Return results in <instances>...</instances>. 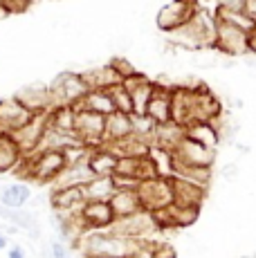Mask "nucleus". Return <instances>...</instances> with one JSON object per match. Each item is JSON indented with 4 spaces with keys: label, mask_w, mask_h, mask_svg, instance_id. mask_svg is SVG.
I'll use <instances>...</instances> for the list:
<instances>
[{
    "label": "nucleus",
    "mask_w": 256,
    "mask_h": 258,
    "mask_svg": "<svg viewBox=\"0 0 256 258\" xmlns=\"http://www.w3.org/2000/svg\"><path fill=\"white\" fill-rule=\"evenodd\" d=\"M169 41L178 47L189 49H203L214 47L216 41V14H209L207 9L200 7L194 16L189 18L182 27L169 32Z\"/></svg>",
    "instance_id": "f257e3e1"
},
{
    "label": "nucleus",
    "mask_w": 256,
    "mask_h": 258,
    "mask_svg": "<svg viewBox=\"0 0 256 258\" xmlns=\"http://www.w3.org/2000/svg\"><path fill=\"white\" fill-rule=\"evenodd\" d=\"M50 92H52V103L54 106H75L79 108L90 92V86L83 79L81 72H58L50 81Z\"/></svg>",
    "instance_id": "f03ea898"
},
{
    "label": "nucleus",
    "mask_w": 256,
    "mask_h": 258,
    "mask_svg": "<svg viewBox=\"0 0 256 258\" xmlns=\"http://www.w3.org/2000/svg\"><path fill=\"white\" fill-rule=\"evenodd\" d=\"M142 207L149 211L164 209V207L173 205V184H171V175H155L149 180H142L137 184Z\"/></svg>",
    "instance_id": "7ed1b4c3"
},
{
    "label": "nucleus",
    "mask_w": 256,
    "mask_h": 258,
    "mask_svg": "<svg viewBox=\"0 0 256 258\" xmlns=\"http://www.w3.org/2000/svg\"><path fill=\"white\" fill-rule=\"evenodd\" d=\"M160 229L155 222V216L153 211L149 209H140L131 216H124V218H117L112 222L110 231L119 236H126V238H151L155 231Z\"/></svg>",
    "instance_id": "20e7f679"
},
{
    "label": "nucleus",
    "mask_w": 256,
    "mask_h": 258,
    "mask_svg": "<svg viewBox=\"0 0 256 258\" xmlns=\"http://www.w3.org/2000/svg\"><path fill=\"white\" fill-rule=\"evenodd\" d=\"M249 32L240 27H234L229 23H223L216 18V41L214 47L218 52L227 54V56H245L249 54V41H247Z\"/></svg>",
    "instance_id": "39448f33"
},
{
    "label": "nucleus",
    "mask_w": 256,
    "mask_h": 258,
    "mask_svg": "<svg viewBox=\"0 0 256 258\" xmlns=\"http://www.w3.org/2000/svg\"><path fill=\"white\" fill-rule=\"evenodd\" d=\"M75 131L83 144H88V146H92V148L101 146V144H106V115L79 106Z\"/></svg>",
    "instance_id": "423d86ee"
},
{
    "label": "nucleus",
    "mask_w": 256,
    "mask_h": 258,
    "mask_svg": "<svg viewBox=\"0 0 256 258\" xmlns=\"http://www.w3.org/2000/svg\"><path fill=\"white\" fill-rule=\"evenodd\" d=\"M198 9H200L198 0H171V3H166L164 7L157 12V18H155L157 29L164 34L173 32V29L182 27Z\"/></svg>",
    "instance_id": "0eeeda50"
},
{
    "label": "nucleus",
    "mask_w": 256,
    "mask_h": 258,
    "mask_svg": "<svg viewBox=\"0 0 256 258\" xmlns=\"http://www.w3.org/2000/svg\"><path fill=\"white\" fill-rule=\"evenodd\" d=\"M79 216H81L88 231L110 229L112 222L117 220V213L112 209L110 200H86L79 209Z\"/></svg>",
    "instance_id": "6e6552de"
},
{
    "label": "nucleus",
    "mask_w": 256,
    "mask_h": 258,
    "mask_svg": "<svg viewBox=\"0 0 256 258\" xmlns=\"http://www.w3.org/2000/svg\"><path fill=\"white\" fill-rule=\"evenodd\" d=\"M175 160L184 162V164H196V166H214L216 162V148H209L205 144L191 140L184 133V137L180 140V144L175 146V151L171 153Z\"/></svg>",
    "instance_id": "1a4fd4ad"
},
{
    "label": "nucleus",
    "mask_w": 256,
    "mask_h": 258,
    "mask_svg": "<svg viewBox=\"0 0 256 258\" xmlns=\"http://www.w3.org/2000/svg\"><path fill=\"white\" fill-rule=\"evenodd\" d=\"M47 112H38V115H34L29 121L25 123L23 128H18L16 133H14V140H16L18 148L23 151V155H27V153H34L41 148V142H43V135H45L47 131Z\"/></svg>",
    "instance_id": "9d476101"
},
{
    "label": "nucleus",
    "mask_w": 256,
    "mask_h": 258,
    "mask_svg": "<svg viewBox=\"0 0 256 258\" xmlns=\"http://www.w3.org/2000/svg\"><path fill=\"white\" fill-rule=\"evenodd\" d=\"M34 117L16 97H9L0 101V135H14L18 128H23Z\"/></svg>",
    "instance_id": "9b49d317"
},
{
    "label": "nucleus",
    "mask_w": 256,
    "mask_h": 258,
    "mask_svg": "<svg viewBox=\"0 0 256 258\" xmlns=\"http://www.w3.org/2000/svg\"><path fill=\"white\" fill-rule=\"evenodd\" d=\"M14 97H16L27 110H32L34 115H38V112H50L54 108L50 83H29V86H23L21 90L14 92Z\"/></svg>",
    "instance_id": "f8f14e48"
},
{
    "label": "nucleus",
    "mask_w": 256,
    "mask_h": 258,
    "mask_svg": "<svg viewBox=\"0 0 256 258\" xmlns=\"http://www.w3.org/2000/svg\"><path fill=\"white\" fill-rule=\"evenodd\" d=\"M47 202H50L52 211H56V213H75L86 202V193H83V186H79V184L52 186Z\"/></svg>",
    "instance_id": "ddd939ff"
},
{
    "label": "nucleus",
    "mask_w": 256,
    "mask_h": 258,
    "mask_svg": "<svg viewBox=\"0 0 256 258\" xmlns=\"http://www.w3.org/2000/svg\"><path fill=\"white\" fill-rule=\"evenodd\" d=\"M124 86L128 88V92H131V97H133L135 112L137 115H144L151 94L155 90V81H151V79L144 77L142 72H135V74H131V77L124 79Z\"/></svg>",
    "instance_id": "4468645a"
},
{
    "label": "nucleus",
    "mask_w": 256,
    "mask_h": 258,
    "mask_svg": "<svg viewBox=\"0 0 256 258\" xmlns=\"http://www.w3.org/2000/svg\"><path fill=\"white\" fill-rule=\"evenodd\" d=\"M171 184H173V202H178V205L203 207L207 186L196 184V182H191V180H184V177H180V175H171Z\"/></svg>",
    "instance_id": "2eb2a0df"
},
{
    "label": "nucleus",
    "mask_w": 256,
    "mask_h": 258,
    "mask_svg": "<svg viewBox=\"0 0 256 258\" xmlns=\"http://www.w3.org/2000/svg\"><path fill=\"white\" fill-rule=\"evenodd\" d=\"M88 164H90L95 175H112L117 171V164H119V153L108 144H101V146L92 148Z\"/></svg>",
    "instance_id": "dca6fc26"
},
{
    "label": "nucleus",
    "mask_w": 256,
    "mask_h": 258,
    "mask_svg": "<svg viewBox=\"0 0 256 258\" xmlns=\"http://www.w3.org/2000/svg\"><path fill=\"white\" fill-rule=\"evenodd\" d=\"M146 115L157 123L171 121V86L166 88L162 83H155V90L146 106Z\"/></svg>",
    "instance_id": "f3484780"
},
{
    "label": "nucleus",
    "mask_w": 256,
    "mask_h": 258,
    "mask_svg": "<svg viewBox=\"0 0 256 258\" xmlns=\"http://www.w3.org/2000/svg\"><path fill=\"white\" fill-rule=\"evenodd\" d=\"M133 135V115L115 110L106 117V144H119Z\"/></svg>",
    "instance_id": "a211bd4d"
},
{
    "label": "nucleus",
    "mask_w": 256,
    "mask_h": 258,
    "mask_svg": "<svg viewBox=\"0 0 256 258\" xmlns=\"http://www.w3.org/2000/svg\"><path fill=\"white\" fill-rule=\"evenodd\" d=\"M110 205H112V209H115L117 218L131 216V213L144 209V207H142V200H140L137 188H117L115 196L110 198Z\"/></svg>",
    "instance_id": "6ab92c4d"
},
{
    "label": "nucleus",
    "mask_w": 256,
    "mask_h": 258,
    "mask_svg": "<svg viewBox=\"0 0 256 258\" xmlns=\"http://www.w3.org/2000/svg\"><path fill=\"white\" fill-rule=\"evenodd\" d=\"M171 175H180L184 180H191L196 184L209 186L211 182V166H196V164H184V162L175 160L171 155Z\"/></svg>",
    "instance_id": "aec40b11"
},
{
    "label": "nucleus",
    "mask_w": 256,
    "mask_h": 258,
    "mask_svg": "<svg viewBox=\"0 0 256 258\" xmlns=\"http://www.w3.org/2000/svg\"><path fill=\"white\" fill-rule=\"evenodd\" d=\"M92 177H95V173H92V168H90L88 162H81V164H68L61 173H58L56 180L52 182V186H70V184L83 186L88 180H92Z\"/></svg>",
    "instance_id": "412c9836"
},
{
    "label": "nucleus",
    "mask_w": 256,
    "mask_h": 258,
    "mask_svg": "<svg viewBox=\"0 0 256 258\" xmlns=\"http://www.w3.org/2000/svg\"><path fill=\"white\" fill-rule=\"evenodd\" d=\"M81 106L88 108V110L101 112V115H106V117L117 110L115 99H112V94H110V88H90V92L86 94Z\"/></svg>",
    "instance_id": "4be33fe9"
},
{
    "label": "nucleus",
    "mask_w": 256,
    "mask_h": 258,
    "mask_svg": "<svg viewBox=\"0 0 256 258\" xmlns=\"http://www.w3.org/2000/svg\"><path fill=\"white\" fill-rule=\"evenodd\" d=\"M81 74H83V79L88 81V86L90 88H112V86H117V83L124 81V79L119 77V72H117L110 63L90 68V70H86Z\"/></svg>",
    "instance_id": "5701e85b"
},
{
    "label": "nucleus",
    "mask_w": 256,
    "mask_h": 258,
    "mask_svg": "<svg viewBox=\"0 0 256 258\" xmlns=\"http://www.w3.org/2000/svg\"><path fill=\"white\" fill-rule=\"evenodd\" d=\"M117 191L115 177L112 175H95L92 180H88L83 184V193L86 200H110Z\"/></svg>",
    "instance_id": "b1692460"
},
{
    "label": "nucleus",
    "mask_w": 256,
    "mask_h": 258,
    "mask_svg": "<svg viewBox=\"0 0 256 258\" xmlns=\"http://www.w3.org/2000/svg\"><path fill=\"white\" fill-rule=\"evenodd\" d=\"M29 200H32V188L27 184H23V182L7 184L0 191V202H3L5 207H12V209H23Z\"/></svg>",
    "instance_id": "393cba45"
},
{
    "label": "nucleus",
    "mask_w": 256,
    "mask_h": 258,
    "mask_svg": "<svg viewBox=\"0 0 256 258\" xmlns=\"http://www.w3.org/2000/svg\"><path fill=\"white\" fill-rule=\"evenodd\" d=\"M23 151L12 135H0V173H9L18 166Z\"/></svg>",
    "instance_id": "a878e982"
},
{
    "label": "nucleus",
    "mask_w": 256,
    "mask_h": 258,
    "mask_svg": "<svg viewBox=\"0 0 256 258\" xmlns=\"http://www.w3.org/2000/svg\"><path fill=\"white\" fill-rule=\"evenodd\" d=\"M184 133L191 140L205 144V146H209V148H216L220 144V135L211 121H194V123H189V126H184Z\"/></svg>",
    "instance_id": "bb28decb"
},
{
    "label": "nucleus",
    "mask_w": 256,
    "mask_h": 258,
    "mask_svg": "<svg viewBox=\"0 0 256 258\" xmlns=\"http://www.w3.org/2000/svg\"><path fill=\"white\" fill-rule=\"evenodd\" d=\"M47 121L54 128H61V131H75L77 126V108L75 106H54L47 112Z\"/></svg>",
    "instance_id": "cd10ccee"
},
{
    "label": "nucleus",
    "mask_w": 256,
    "mask_h": 258,
    "mask_svg": "<svg viewBox=\"0 0 256 258\" xmlns=\"http://www.w3.org/2000/svg\"><path fill=\"white\" fill-rule=\"evenodd\" d=\"M216 18L223 21V23L234 25V27L245 29V32H252V29L256 27V21L249 16L247 12H229V9H218L216 7Z\"/></svg>",
    "instance_id": "c85d7f7f"
},
{
    "label": "nucleus",
    "mask_w": 256,
    "mask_h": 258,
    "mask_svg": "<svg viewBox=\"0 0 256 258\" xmlns=\"http://www.w3.org/2000/svg\"><path fill=\"white\" fill-rule=\"evenodd\" d=\"M110 94H112V99H115V106L119 112H126V115L135 112V103H133V97H131V92H128V88L124 86V81L112 86Z\"/></svg>",
    "instance_id": "c756f323"
},
{
    "label": "nucleus",
    "mask_w": 256,
    "mask_h": 258,
    "mask_svg": "<svg viewBox=\"0 0 256 258\" xmlns=\"http://www.w3.org/2000/svg\"><path fill=\"white\" fill-rule=\"evenodd\" d=\"M110 66L115 68L117 72H119V77L121 79H126V77H131V74H135L137 70H135V66H133L131 61H128V58H124V56H115L110 61Z\"/></svg>",
    "instance_id": "7c9ffc66"
},
{
    "label": "nucleus",
    "mask_w": 256,
    "mask_h": 258,
    "mask_svg": "<svg viewBox=\"0 0 256 258\" xmlns=\"http://www.w3.org/2000/svg\"><path fill=\"white\" fill-rule=\"evenodd\" d=\"M220 177L227 182H236L240 177V166L236 162H227V164H223V168H220Z\"/></svg>",
    "instance_id": "2f4dec72"
},
{
    "label": "nucleus",
    "mask_w": 256,
    "mask_h": 258,
    "mask_svg": "<svg viewBox=\"0 0 256 258\" xmlns=\"http://www.w3.org/2000/svg\"><path fill=\"white\" fill-rule=\"evenodd\" d=\"M216 7L229 12H245V0H216Z\"/></svg>",
    "instance_id": "473e14b6"
},
{
    "label": "nucleus",
    "mask_w": 256,
    "mask_h": 258,
    "mask_svg": "<svg viewBox=\"0 0 256 258\" xmlns=\"http://www.w3.org/2000/svg\"><path fill=\"white\" fill-rule=\"evenodd\" d=\"M66 245H68L66 240L52 242V247H50V256H54V258H66V256H70V247H66Z\"/></svg>",
    "instance_id": "72a5a7b5"
},
{
    "label": "nucleus",
    "mask_w": 256,
    "mask_h": 258,
    "mask_svg": "<svg viewBox=\"0 0 256 258\" xmlns=\"http://www.w3.org/2000/svg\"><path fill=\"white\" fill-rule=\"evenodd\" d=\"M3 3L7 5V7L12 9V14H14V12H25L29 5L36 3V0H3Z\"/></svg>",
    "instance_id": "f704fd0d"
},
{
    "label": "nucleus",
    "mask_w": 256,
    "mask_h": 258,
    "mask_svg": "<svg viewBox=\"0 0 256 258\" xmlns=\"http://www.w3.org/2000/svg\"><path fill=\"white\" fill-rule=\"evenodd\" d=\"M9 258H23L25 256V251H23V247H18V245H14V247H9Z\"/></svg>",
    "instance_id": "c9c22d12"
},
{
    "label": "nucleus",
    "mask_w": 256,
    "mask_h": 258,
    "mask_svg": "<svg viewBox=\"0 0 256 258\" xmlns=\"http://www.w3.org/2000/svg\"><path fill=\"white\" fill-rule=\"evenodd\" d=\"M245 12L256 21V0H245Z\"/></svg>",
    "instance_id": "e433bc0d"
},
{
    "label": "nucleus",
    "mask_w": 256,
    "mask_h": 258,
    "mask_svg": "<svg viewBox=\"0 0 256 258\" xmlns=\"http://www.w3.org/2000/svg\"><path fill=\"white\" fill-rule=\"evenodd\" d=\"M247 41H249V54H254V56H256V27L249 32Z\"/></svg>",
    "instance_id": "4c0bfd02"
},
{
    "label": "nucleus",
    "mask_w": 256,
    "mask_h": 258,
    "mask_svg": "<svg viewBox=\"0 0 256 258\" xmlns=\"http://www.w3.org/2000/svg\"><path fill=\"white\" fill-rule=\"evenodd\" d=\"M5 247H7V236H5V234H0V251H3Z\"/></svg>",
    "instance_id": "58836bf2"
}]
</instances>
